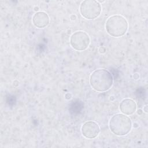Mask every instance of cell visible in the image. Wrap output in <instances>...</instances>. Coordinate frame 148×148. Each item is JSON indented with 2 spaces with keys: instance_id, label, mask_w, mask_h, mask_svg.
<instances>
[{
  "instance_id": "cell-1",
  "label": "cell",
  "mask_w": 148,
  "mask_h": 148,
  "mask_svg": "<svg viewBox=\"0 0 148 148\" xmlns=\"http://www.w3.org/2000/svg\"><path fill=\"white\" fill-rule=\"evenodd\" d=\"M113 77L107 70L98 69L90 75V83L94 90L102 92L108 90L113 84Z\"/></svg>"
},
{
  "instance_id": "cell-2",
  "label": "cell",
  "mask_w": 148,
  "mask_h": 148,
  "mask_svg": "<svg viewBox=\"0 0 148 148\" xmlns=\"http://www.w3.org/2000/svg\"><path fill=\"white\" fill-rule=\"evenodd\" d=\"M109 125L110 131L114 134L117 136H124L131 131L132 121L125 114L118 113L112 117Z\"/></svg>"
},
{
  "instance_id": "cell-3",
  "label": "cell",
  "mask_w": 148,
  "mask_h": 148,
  "mask_svg": "<svg viewBox=\"0 0 148 148\" xmlns=\"http://www.w3.org/2000/svg\"><path fill=\"white\" fill-rule=\"evenodd\" d=\"M128 27V24L126 18L118 14L110 16L105 24L107 32L114 37L123 36L127 32Z\"/></svg>"
},
{
  "instance_id": "cell-4",
  "label": "cell",
  "mask_w": 148,
  "mask_h": 148,
  "mask_svg": "<svg viewBox=\"0 0 148 148\" xmlns=\"http://www.w3.org/2000/svg\"><path fill=\"white\" fill-rule=\"evenodd\" d=\"M80 12L85 18L92 20L98 17L101 14V6L97 1H83L80 6Z\"/></svg>"
},
{
  "instance_id": "cell-5",
  "label": "cell",
  "mask_w": 148,
  "mask_h": 148,
  "mask_svg": "<svg viewBox=\"0 0 148 148\" xmlns=\"http://www.w3.org/2000/svg\"><path fill=\"white\" fill-rule=\"evenodd\" d=\"M90 38L88 35L82 31L74 32L71 36L70 44L73 49L77 51L86 50L89 46Z\"/></svg>"
},
{
  "instance_id": "cell-6",
  "label": "cell",
  "mask_w": 148,
  "mask_h": 148,
  "mask_svg": "<svg viewBox=\"0 0 148 148\" xmlns=\"http://www.w3.org/2000/svg\"><path fill=\"white\" fill-rule=\"evenodd\" d=\"M81 131L82 135L85 138L93 139L98 135L100 132V128L96 122L88 121L83 124L81 128Z\"/></svg>"
},
{
  "instance_id": "cell-7",
  "label": "cell",
  "mask_w": 148,
  "mask_h": 148,
  "mask_svg": "<svg viewBox=\"0 0 148 148\" xmlns=\"http://www.w3.org/2000/svg\"><path fill=\"white\" fill-rule=\"evenodd\" d=\"M49 21L50 20L48 14L44 12H38L35 13L32 17L34 25L39 28L46 27L49 24Z\"/></svg>"
},
{
  "instance_id": "cell-8",
  "label": "cell",
  "mask_w": 148,
  "mask_h": 148,
  "mask_svg": "<svg viewBox=\"0 0 148 148\" xmlns=\"http://www.w3.org/2000/svg\"><path fill=\"white\" fill-rule=\"evenodd\" d=\"M120 111L125 115H131L134 113L136 109V104L132 99L126 98L120 103Z\"/></svg>"
}]
</instances>
